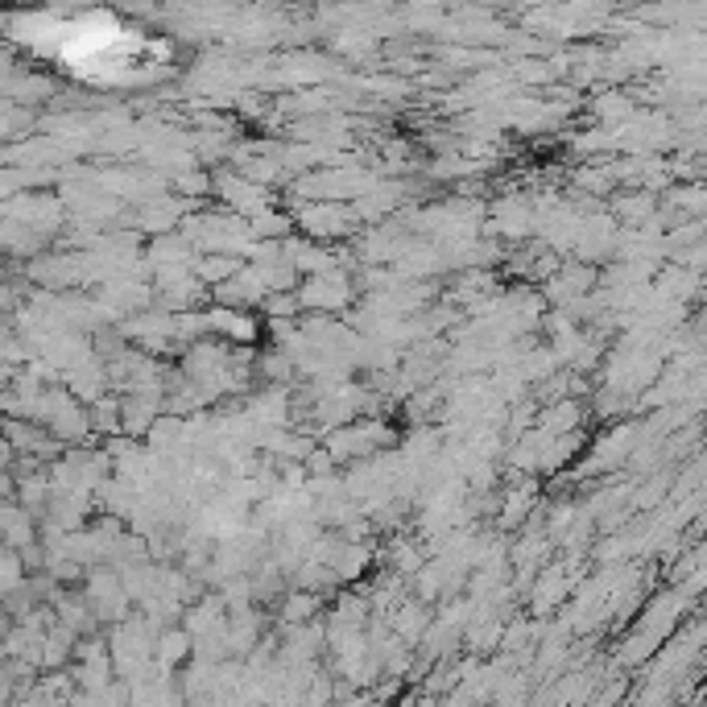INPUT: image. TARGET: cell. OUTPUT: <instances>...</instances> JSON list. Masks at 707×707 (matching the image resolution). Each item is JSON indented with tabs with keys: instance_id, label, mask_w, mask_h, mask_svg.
Instances as JSON below:
<instances>
[{
	"instance_id": "obj_1",
	"label": "cell",
	"mask_w": 707,
	"mask_h": 707,
	"mask_svg": "<svg viewBox=\"0 0 707 707\" xmlns=\"http://www.w3.org/2000/svg\"><path fill=\"white\" fill-rule=\"evenodd\" d=\"M51 46H58V63L70 67L84 79H104V84H129L133 75L150 70V42H141L137 34H129L112 21H70L58 25V37Z\"/></svg>"
}]
</instances>
